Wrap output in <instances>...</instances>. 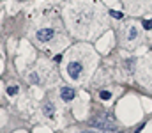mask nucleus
I'll return each instance as SVG.
<instances>
[{
    "label": "nucleus",
    "mask_w": 152,
    "mask_h": 133,
    "mask_svg": "<svg viewBox=\"0 0 152 133\" xmlns=\"http://www.w3.org/2000/svg\"><path fill=\"white\" fill-rule=\"evenodd\" d=\"M60 98H62L64 101H71V99L75 98V90L71 87H62L60 89Z\"/></svg>",
    "instance_id": "obj_4"
},
{
    "label": "nucleus",
    "mask_w": 152,
    "mask_h": 133,
    "mask_svg": "<svg viewBox=\"0 0 152 133\" xmlns=\"http://www.w3.org/2000/svg\"><path fill=\"white\" fill-rule=\"evenodd\" d=\"M53 29H41L37 32V39L39 41H42V43H46V41H50L51 37H53Z\"/></svg>",
    "instance_id": "obj_2"
},
{
    "label": "nucleus",
    "mask_w": 152,
    "mask_h": 133,
    "mask_svg": "<svg viewBox=\"0 0 152 133\" xmlns=\"http://www.w3.org/2000/svg\"><path fill=\"white\" fill-rule=\"evenodd\" d=\"M101 98H103V99H110V98H112V94H110L108 90H101Z\"/></svg>",
    "instance_id": "obj_9"
},
{
    "label": "nucleus",
    "mask_w": 152,
    "mask_h": 133,
    "mask_svg": "<svg viewBox=\"0 0 152 133\" xmlns=\"http://www.w3.org/2000/svg\"><path fill=\"white\" fill-rule=\"evenodd\" d=\"M42 112H44V115L51 117V115L55 114V108H53V105H51V103H44V107H42Z\"/></svg>",
    "instance_id": "obj_5"
},
{
    "label": "nucleus",
    "mask_w": 152,
    "mask_h": 133,
    "mask_svg": "<svg viewBox=\"0 0 152 133\" xmlns=\"http://www.w3.org/2000/svg\"><path fill=\"white\" fill-rule=\"evenodd\" d=\"M110 14H112V16H113V18H117V20H120V18H122V16H124V14H122V12H120V11H110Z\"/></svg>",
    "instance_id": "obj_7"
},
{
    "label": "nucleus",
    "mask_w": 152,
    "mask_h": 133,
    "mask_svg": "<svg viewBox=\"0 0 152 133\" xmlns=\"http://www.w3.org/2000/svg\"><path fill=\"white\" fill-rule=\"evenodd\" d=\"M87 133H96V132H87Z\"/></svg>",
    "instance_id": "obj_13"
},
{
    "label": "nucleus",
    "mask_w": 152,
    "mask_h": 133,
    "mask_svg": "<svg viewBox=\"0 0 152 133\" xmlns=\"http://www.w3.org/2000/svg\"><path fill=\"white\" fill-rule=\"evenodd\" d=\"M18 90H20L18 85H11V87L7 89V94H9V96H14V94H18Z\"/></svg>",
    "instance_id": "obj_6"
},
{
    "label": "nucleus",
    "mask_w": 152,
    "mask_h": 133,
    "mask_svg": "<svg viewBox=\"0 0 152 133\" xmlns=\"http://www.w3.org/2000/svg\"><path fill=\"white\" fill-rule=\"evenodd\" d=\"M108 133H117V132H108Z\"/></svg>",
    "instance_id": "obj_14"
},
{
    "label": "nucleus",
    "mask_w": 152,
    "mask_h": 133,
    "mask_svg": "<svg viewBox=\"0 0 152 133\" xmlns=\"http://www.w3.org/2000/svg\"><path fill=\"white\" fill-rule=\"evenodd\" d=\"M88 124L90 126H94V128H97V130H104V132H117V126H115L113 121H110V119H106V117H92V119H88Z\"/></svg>",
    "instance_id": "obj_1"
},
{
    "label": "nucleus",
    "mask_w": 152,
    "mask_h": 133,
    "mask_svg": "<svg viewBox=\"0 0 152 133\" xmlns=\"http://www.w3.org/2000/svg\"><path fill=\"white\" fill-rule=\"evenodd\" d=\"M53 60H55V62H60V60H62V55H55Z\"/></svg>",
    "instance_id": "obj_11"
},
{
    "label": "nucleus",
    "mask_w": 152,
    "mask_h": 133,
    "mask_svg": "<svg viewBox=\"0 0 152 133\" xmlns=\"http://www.w3.org/2000/svg\"><path fill=\"white\" fill-rule=\"evenodd\" d=\"M143 29L151 30V29H152V20H145V21H143Z\"/></svg>",
    "instance_id": "obj_8"
},
{
    "label": "nucleus",
    "mask_w": 152,
    "mask_h": 133,
    "mask_svg": "<svg viewBox=\"0 0 152 133\" xmlns=\"http://www.w3.org/2000/svg\"><path fill=\"white\" fill-rule=\"evenodd\" d=\"M67 71H69V76L71 78H78L80 76V71H81V64L80 62H71L67 66Z\"/></svg>",
    "instance_id": "obj_3"
},
{
    "label": "nucleus",
    "mask_w": 152,
    "mask_h": 133,
    "mask_svg": "<svg viewBox=\"0 0 152 133\" xmlns=\"http://www.w3.org/2000/svg\"><path fill=\"white\" fill-rule=\"evenodd\" d=\"M142 128H145V124H140V126L136 128V133H140V132H142Z\"/></svg>",
    "instance_id": "obj_12"
},
{
    "label": "nucleus",
    "mask_w": 152,
    "mask_h": 133,
    "mask_svg": "<svg viewBox=\"0 0 152 133\" xmlns=\"http://www.w3.org/2000/svg\"><path fill=\"white\" fill-rule=\"evenodd\" d=\"M136 37V29H131V32H129V39H134Z\"/></svg>",
    "instance_id": "obj_10"
}]
</instances>
